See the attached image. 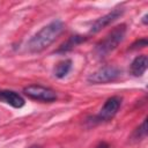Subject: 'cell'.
Here are the masks:
<instances>
[{
	"label": "cell",
	"instance_id": "9c48e42d",
	"mask_svg": "<svg viewBox=\"0 0 148 148\" xmlns=\"http://www.w3.org/2000/svg\"><path fill=\"white\" fill-rule=\"evenodd\" d=\"M86 40H87V37H84V36H80V35L71 36L64 44H61L59 46V49L56 52L57 53H65V52L72 51L74 47H76L79 44H81V43H83Z\"/></svg>",
	"mask_w": 148,
	"mask_h": 148
},
{
	"label": "cell",
	"instance_id": "9a60e30c",
	"mask_svg": "<svg viewBox=\"0 0 148 148\" xmlns=\"http://www.w3.org/2000/svg\"><path fill=\"white\" fill-rule=\"evenodd\" d=\"M28 148H42V147L38 146V145H32V146H30V147H28Z\"/></svg>",
	"mask_w": 148,
	"mask_h": 148
},
{
	"label": "cell",
	"instance_id": "7c38bea8",
	"mask_svg": "<svg viewBox=\"0 0 148 148\" xmlns=\"http://www.w3.org/2000/svg\"><path fill=\"white\" fill-rule=\"evenodd\" d=\"M148 44V40L146 38H141V39H138L136 42H134L132 45H131V50H136V49H142L145 46H147Z\"/></svg>",
	"mask_w": 148,
	"mask_h": 148
},
{
	"label": "cell",
	"instance_id": "30bf717a",
	"mask_svg": "<svg viewBox=\"0 0 148 148\" xmlns=\"http://www.w3.org/2000/svg\"><path fill=\"white\" fill-rule=\"evenodd\" d=\"M72 64H73V62H72L71 59H65V60L59 61V62L56 65L54 69H53L54 76L58 77V79L65 77V76L71 72V69H72Z\"/></svg>",
	"mask_w": 148,
	"mask_h": 148
},
{
	"label": "cell",
	"instance_id": "ba28073f",
	"mask_svg": "<svg viewBox=\"0 0 148 148\" xmlns=\"http://www.w3.org/2000/svg\"><path fill=\"white\" fill-rule=\"evenodd\" d=\"M148 67V57L146 54L138 56L133 59V61L130 65V73L133 76H142Z\"/></svg>",
	"mask_w": 148,
	"mask_h": 148
},
{
	"label": "cell",
	"instance_id": "3957f363",
	"mask_svg": "<svg viewBox=\"0 0 148 148\" xmlns=\"http://www.w3.org/2000/svg\"><path fill=\"white\" fill-rule=\"evenodd\" d=\"M121 74V71L116 66H103L96 72L91 73L87 81L90 84H103L116 81Z\"/></svg>",
	"mask_w": 148,
	"mask_h": 148
},
{
	"label": "cell",
	"instance_id": "52a82bcc",
	"mask_svg": "<svg viewBox=\"0 0 148 148\" xmlns=\"http://www.w3.org/2000/svg\"><path fill=\"white\" fill-rule=\"evenodd\" d=\"M0 102L8 104L15 109H20L25 104L24 98L13 90H0Z\"/></svg>",
	"mask_w": 148,
	"mask_h": 148
},
{
	"label": "cell",
	"instance_id": "277c9868",
	"mask_svg": "<svg viewBox=\"0 0 148 148\" xmlns=\"http://www.w3.org/2000/svg\"><path fill=\"white\" fill-rule=\"evenodd\" d=\"M23 92L29 98L39 101V102L51 103L57 99V92L53 89H51L49 87L40 86V84H30L28 87H24Z\"/></svg>",
	"mask_w": 148,
	"mask_h": 148
},
{
	"label": "cell",
	"instance_id": "5b68a950",
	"mask_svg": "<svg viewBox=\"0 0 148 148\" xmlns=\"http://www.w3.org/2000/svg\"><path fill=\"white\" fill-rule=\"evenodd\" d=\"M121 97L119 96H112L110 98H108L104 103V105L102 106V109L99 110L98 114L95 117L96 121L101 123V121H109L111 120L116 113L118 112L120 105H121Z\"/></svg>",
	"mask_w": 148,
	"mask_h": 148
},
{
	"label": "cell",
	"instance_id": "5bb4252c",
	"mask_svg": "<svg viewBox=\"0 0 148 148\" xmlns=\"http://www.w3.org/2000/svg\"><path fill=\"white\" fill-rule=\"evenodd\" d=\"M147 17H148V15H147V14L142 17V22H143V24H147Z\"/></svg>",
	"mask_w": 148,
	"mask_h": 148
},
{
	"label": "cell",
	"instance_id": "4fadbf2b",
	"mask_svg": "<svg viewBox=\"0 0 148 148\" xmlns=\"http://www.w3.org/2000/svg\"><path fill=\"white\" fill-rule=\"evenodd\" d=\"M94 148H110V147H109V143H108V142L101 141V142H98Z\"/></svg>",
	"mask_w": 148,
	"mask_h": 148
},
{
	"label": "cell",
	"instance_id": "8992f818",
	"mask_svg": "<svg viewBox=\"0 0 148 148\" xmlns=\"http://www.w3.org/2000/svg\"><path fill=\"white\" fill-rule=\"evenodd\" d=\"M123 14H124V9L123 8H114V9H112L110 13L101 16L99 18H97L96 21L92 22V24L90 27V30H89V34H97V32H99L102 29L106 28L108 25L113 23L116 20H118Z\"/></svg>",
	"mask_w": 148,
	"mask_h": 148
},
{
	"label": "cell",
	"instance_id": "8fae6325",
	"mask_svg": "<svg viewBox=\"0 0 148 148\" xmlns=\"http://www.w3.org/2000/svg\"><path fill=\"white\" fill-rule=\"evenodd\" d=\"M146 135H147V119H145L142 124L135 130V132L133 133V138L135 140H141L146 138Z\"/></svg>",
	"mask_w": 148,
	"mask_h": 148
},
{
	"label": "cell",
	"instance_id": "6da1fadb",
	"mask_svg": "<svg viewBox=\"0 0 148 148\" xmlns=\"http://www.w3.org/2000/svg\"><path fill=\"white\" fill-rule=\"evenodd\" d=\"M65 24L60 20H54L37 31L27 43V49L31 53H38L47 49L61 35Z\"/></svg>",
	"mask_w": 148,
	"mask_h": 148
},
{
	"label": "cell",
	"instance_id": "7a4b0ae2",
	"mask_svg": "<svg viewBox=\"0 0 148 148\" xmlns=\"http://www.w3.org/2000/svg\"><path fill=\"white\" fill-rule=\"evenodd\" d=\"M126 24L121 23L117 27H114L103 39H101L95 45V53L99 58L106 57L109 53H111L113 50L117 49V46L123 42L125 35H126Z\"/></svg>",
	"mask_w": 148,
	"mask_h": 148
}]
</instances>
